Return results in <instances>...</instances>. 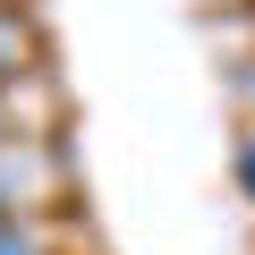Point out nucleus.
Listing matches in <instances>:
<instances>
[{"label":"nucleus","instance_id":"1","mask_svg":"<svg viewBox=\"0 0 255 255\" xmlns=\"http://www.w3.org/2000/svg\"><path fill=\"white\" fill-rule=\"evenodd\" d=\"M26 51H34V34H26V17L9 9V0H0V77H17V68H26Z\"/></svg>","mask_w":255,"mask_h":255},{"label":"nucleus","instance_id":"2","mask_svg":"<svg viewBox=\"0 0 255 255\" xmlns=\"http://www.w3.org/2000/svg\"><path fill=\"white\" fill-rule=\"evenodd\" d=\"M0 255H43V247H34V230H26L17 213H0Z\"/></svg>","mask_w":255,"mask_h":255},{"label":"nucleus","instance_id":"4","mask_svg":"<svg viewBox=\"0 0 255 255\" xmlns=\"http://www.w3.org/2000/svg\"><path fill=\"white\" fill-rule=\"evenodd\" d=\"M247 85H255V68H247Z\"/></svg>","mask_w":255,"mask_h":255},{"label":"nucleus","instance_id":"3","mask_svg":"<svg viewBox=\"0 0 255 255\" xmlns=\"http://www.w3.org/2000/svg\"><path fill=\"white\" fill-rule=\"evenodd\" d=\"M238 187H247V196H255V136H247V145H238Z\"/></svg>","mask_w":255,"mask_h":255}]
</instances>
